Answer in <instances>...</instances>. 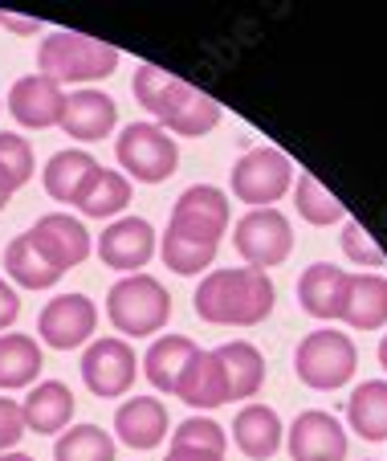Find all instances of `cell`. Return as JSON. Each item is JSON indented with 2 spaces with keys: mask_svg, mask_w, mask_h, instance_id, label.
<instances>
[{
  "mask_svg": "<svg viewBox=\"0 0 387 461\" xmlns=\"http://www.w3.org/2000/svg\"><path fill=\"white\" fill-rule=\"evenodd\" d=\"M229 196L216 184H192L176 196L172 217H167V233L159 241L164 266L180 278H196L208 274L220 249V237L229 233Z\"/></svg>",
  "mask_w": 387,
  "mask_h": 461,
  "instance_id": "obj_1",
  "label": "cell"
},
{
  "mask_svg": "<svg viewBox=\"0 0 387 461\" xmlns=\"http://www.w3.org/2000/svg\"><path fill=\"white\" fill-rule=\"evenodd\" d=\"M139 106L155 119V127H164L167 135H184V140H204L208 131L220 127L224 111L212 95L196 90L192 82L176 78V74L159 70V66H139L130 78Z\"/></svg>",
  "mask_w": 387,
  "mask_h": 461,
  "instance_id": "obj_2",
  "label": "cell"
},
{
  "mask_svg": "<svg viewBox=\"0 0 387 461\" xmlns=\"http://www.w3.org/2000/svg\"><path fill=\"white\" fill-rule=\"evenodd\" d=\"M277 286L269 274L232 266V270H208L192 294V311L212 327H257L274 314Z\"/></svg>",
  "mask_w": 387,
  "mask_h": 461,
  "instance_id": "obj_3",
  "label": "cell"
},
{
  "mask_svg": "<svg viewBox=\"0 0 387 461\" xmlns=\"http://www.w3.org/2000/svg\"><path fill=\"white\" fill-rule=\"evenodd\" d=\"M119 58L122 53L114 45L98 41V37L53 29L37 45V74L53 78L58 86H66V82H103L119 70Z\"/></svg>",
  "mask_w": 387,
  "mask_h": 461,
  "instance_id": "obj_4",
  "label": "cell"
},
{
  "mask_svg": "<svg viewBox=\"0 0 387 461\" xmlns=\"http://www.w3.org/2000/svg\"><path fill=\"white\" fill-rule=\"evenodd\" d=\"M106 319L119 331V339H147L159 335L172 319V294L151 274H122L106 290Z\"/></svg>",
  "mask_w": 387,
  "mask_h": 461,
  "instance_id": "obj_5",
  "label": "cell"
},
{
  "mask_svg": "<svg viewBox=\"0 0 387 461\" xmlns=\"http://www.w3.org/2000/svg\"><path fill=\"white\" fill-rule=\"evenodd\" d=\"M359 367V351H355V339L346 331H310L306 339L293 351V375H298L306 388L314 392H335L346 388Z\"/></svg>",
  "mask_w": 387,
  "mask_h": 461,
  "instance_id": "obj_6",
  "label": "cell"
},
{
  "mask_svg": "<svg viewBox=\"0 0 387 461\" xmlns=\"http://www.w3.org/2000/svg\"><path fill=\"white\" fill-rule=\"evenodd\" d=\"M114 156L127 180L139 184H164L180 167V143L155 122H127L114 140Z\"/></svg>",
  "mask_w": 387,
  "mask_h": 461,
  "instance_id": "obj_7",
  "label": "cell"
},
{
  "mask_svg": "<svg viewBox=\"0 0 387 461\" xmlns=\"http://www.w3.org/2000/svg\"><path fill=\"white\" fill-rule=\"evenodd\" d=\"M293 188V159L282 148H249L232 164V196L249 209H277L285 192Z\"/></svg>",
  "mask_w": 387,
  "mask_h": 461,
  "instance_id": "obj_8",
  "label": "cell"
},
{
  "mask_svg": "<svg viewBox=\"0 0 387 461\" xmlns=\"http://www.w3.org/2000/svg\"><path fill=\"white\" fill-rule=\"evenodd\" d=\"M232 245L249 270L269 274L293 253V225L282 209H249L232 225Z\"/></svg>",
  "mask_w": 387,
  "mask_h": 461,
  "instance_id": "obj_9",
  "label": "cell"
},
{
  "mask_svg": "<svg viewBox=\"0 0 387 461\" xmlns=\"http://www.w3.org/2000/svg\"><path fill=\"white\" fill-rule=\"evenodd\" d=\"M139 375V359L135 348L119 335H106V339H94L82 356V384L94 392L98 401H114V396H127L135 388Z\"/></svg>",
  "mask_w": 387,
  "mask_h": 461,
  "instance_id": "obj_10",
  "label": "cell"
},
{
  "mask_svg": "<svg viewBox=\"0 0 387 461\" xmlns=\"http://www.w3.org/2000/svg\"><path fill=\"white\" fill-rule=\"evenodd\" d=\"M98 306L86 294H58L37 314V339L53 351H74L94 339Z\"/></svg>",
  "mask_w": 387,
  "mask_h": 461,
  "instance_id": "obj_11",
  "label": "cell"
},
{
  "mask_svg": "<svg viewBox=\"0 0 387 461\" xmlns=\"http://www.w3.org/2000/svg\"><path fill=\"white\" fill-rule=\"evenodd\" d=\"M155 249H159V237H155L151 221H143V217L111 221L94 245L98 261L119 274H143V266H151Z\"/></svg>",
  "mask_w": 387,
  "mask_h": 461,
  "instance_id": "obj_12",
  "label": "cell"
},
{
  "mask_svg": "<svg viewBox=\"0 0 387 461\" xmlns=\"http://www.w3.org/2000/svg\"><path fill=\"white\" fill-rule=\"evenodd\" d=\"M285 449L293 461H346V429L335 412L306 409L285 429Z\"/></svg>",
  "mask_w": 387,
  "mask_h": 461,
  "instance_id": "obj_13",
  "label": "cell"
},
{
  "mask_svg": "<svg viewBox=\"0 0 387 461\" xmlns=\"http://www.w3.org/2000/svg\"><path fill=\"white\" fill-rule=\"evenodd\" d=\"M29 237H33V245L58 266L61 274L82 266V261L94 253L90 229L77 217H69V212H45V217H37L33 229H29Z\"/></svg>",
  "mask_w": 387,
  "mask_h": 461,
  "instance_id": "obj_14",
  "label": "cell"
},
{
  "mask_svg": "<svg viewBox=\"0 0 387 461\" xmlns=\"http://www.w3.org/2000/svg\"><path fill=\"white\" fill-rule=\"evenodd\" d=\"M66 86H58L45 74H25V78L13 82L9 90V114L29 131H50L61 127V114H66Z\"/></svg>",
  "mask_w": 387,
  "mask_h": 461,
  "instance_id": "obj_15",
  "label": "cell"
},
{
  "mask_svg": "<svg viewBox=\"0 0 387 461\" xmlns=\"http://www.w3.org/2000/svg\"><path fill=\"white\" fill-rule=\"evenodd\" d=\"M346 294H351V274L343 266H330V261H314L298 278V306L310 319H322V322L343 319Z\"/></svg>",
  "mask_w": 387,
  "mask_h": 461,
  "instance_id": "obj_16",
  "label": "cell"
},
{
  "mask_svg": "<svg viewBox=\"0 0 387 461\" xmlns=\"http://www.w3.org/2000/svg\"><path fill=\"white\" fill-rule=\"evenodd\" d=\"M119 122V103L106 90H77L66 98V114H61V131L77 143H98L106 140Z\"/></svg>",
  "mask_w": 387,
  "mask_h": 461,
  "instance_id": "obj_17",
  "label": "cell"
},
{
  "mask_svg": "<svg viewBox=\"0 0 387 461\" xmlns=\"http://www.w3.org/2000/svg\"><path fill=\"white\" fill-rule=\"evenodd\" d=\"M114 437L130 449L147 453L155 445H164L167 437V409L159 396H127L114 412Z\"/></svg>",
  "mask_w": 387,
  "mask_h": 461,
  "instance_id": "obj_18",
  "label": "cell"
},
{
  "mask_svg": "<svg viewBox=\"0 0 387 461\" xmlns=\"http://www.w3.org/2000/svg\"><path fill=\"white\" fill-rule=\"evenodd\" d=\"M232 441H237V449H241L249 461H269L285 441V429H282L277 409L257 404V401L245 404V409L232 417Z\"/></svg>",
  "mask_w": 387,
  "mask_h": 461,
  "instance_id": "obj_19",
  "label": "cell"
},
{
  "mask_svg": "<svg viewBox=\"0 0 387 461\" xmlns=\"http://www.w3.org/2000/svg\"><path fill=\"white\" fill-rule=\"evenodd\" d=\"M74 392L66 388L61 380H37L33 392L25 396V404H21V412H25V429L29 433H66L69 420H74Z\"/></svg>",
  "mask_w": 387,
  "mask_h": 461,
  "instance_id": "obj_20",
  "label": "cell"
},
{
  "mask_svg": "<svg viewBox=\"0 0 387 461\" xmlns=\"http://www.w3.org/2000/svg\"><path fill=\"white\" fill-rule=\"evenodd\" d=\"M94 176H98V159L90 156V151L66 148V151H53L50 156V164H45V172H41V184H45V192H50L53 201L77 204Z\"/></svg>",
  "mask_w": 387,
  "mask_h": 461,
  "instance_id": "obj_21",
  "label": "cell"
},
{
  "mask_svg": "<svg viewBox=\"0 0 387 461\" xmlns=\"http://www.w3.org/2000/svg\"><path fill=\"white\" fill-rule=\"evenodd\" d=\"M176 396L188 409H200V412L229 404V380H224V367L216 359V351H196V359L184 367L180 384H176Z\"/></svg>",
  "mask_w": 387,
  "mask_h": 461,
  "instance_id": "obj_22",
  "label": "cell"
},
{
  "mask_svg": "<svg viewBox=\"0 0 387 461\" xmlns=\"http://www.w3.org/2000/svg\"><path fill=\"white\" fill-rule=\"evenodd\" d=\"M196 351H200L196 339H188V335H159L139 364H143V372H147V380H151L155 392L176 396V384H180L184 367L196 359Z\"/></svg>",
  "mask_w": 387,
  "mask_h": 461,
  "instance_id": "obj_23",
  "label": "cell"
},
{
  "mask_svg": "<svg viewBox=\"0 0 387 461\" xmlns=\"http://www.w3.org/2000/svg\"><path fill=\"white\" fill-rule=\"evenodd\" d=\"M216 359H220L224 380H229V401H249V396H257L261 384H266V356H261L249 339L220 343Z\"/></svg>",
  "mask_w": 387,
  "mask_h": 461,
  "instance_id": "obj_24",
  "label": "cell"
},
{
  "mask_svg": "<svg viewBox=\"0 0 387 461\" xmlns=\"http://www.w3.org/2000/svg\"><path fill=\"white\" fill-rule=\"evenodd\" d=\"M229 433L212 417H188L184 425L172 429V449L167 461H224Z\"/></svg>",
  "mask_w": 387,
  "mask_h": 461,
  "instance_id": "obj_25",
  "label": "cell"
},
{
  "mask_svg": "<svg viewBox=\"0 0 387 461\" xmlns=\"http://www.w3.org/2000/svg\"><path fill=\"white\" fill-rule=\"evenodd\" d=\"M45 367V356H41V343L25 331H4L0 335V388L4 392H17V388H29L37 384Z\"/></svg>",
  "mask_w": 387,
  "mask_h": 461,
  "instance_id": "obj_26",
  "label": "cell"
},
{
  "mask_svg": "<svg viewBox=\"0 0 387 461\" xmlns=\"http://www.w3.org/2000/svg\"><path fill=\"white\" fill-rule=\"evenodd\" d=\"M4 274H9L13 286H25V290H50L61 282V270L37 249L29 233L13 237V241L4 245Z\"/></svg>",
  "mask_w": 387,
  "mask_h": 461,
  "instance_id": "obj_27",
  "label": "cell"
},
{
  "mask_svg": "<svg viewBox=\"0 0 387 461\" xmlns=\"http://www.w3.org/2000/svg\"><path fill=\"white\" fill-rule=\"evenodd\" d=\"M343 322L355 331H379L387 327V278L383 274H351Z\"/></svg>",
  "mask_w": 387,
  "mask_h": 461,
  "instance_id": "obj_28",
  "label": "cell"
},
{
  "mask_svg": "<svg viewBox=\"0 0 387 461\" xmlns=\"http://www.w3.org/2000/svg\"><path fill=\"white\" fill-rule=\"evenodd\" d=\"M346 425L371 445L387 441V380H363L346 396Z\"/></svg>",
  "mask_w": 387,
  "mask_h": 461,
  "instance_id": "obj_29",
  "label": "cell"
},
{
  "mask_svg": "<svg viewBox=\"0 0 387 461\" xmlns=\"http://www.w3.org/2000/svg\"><path fill=\"white\" fill-rule=\"evenodd\" d=\"M293 204H298V217L306 225L322 229V225H335V221H346V204L314 172H298V180H293Z\"/></svg>",
  "mask_w": 387,
  "mask_h": 461,
  "instance_id": "obj_30",
  "label": "cell"
},
{
  "mask_svg": "<svg viewBox=\"0 0 387 461\" xmlns=\"http://www.w3.org/2000/svg\"><path fill=\"white\" fill-rule=\"evenodd\" d=\"M127 204H130V180L122 172H114V167H98V176L90 180V188L82 192V201L74 209H82V217L106 221L119 217Z\"/></svg>",
  "mask_w": 387,
  "mask_h": 461,
  "instance_id": "obj_31",
  "label": "cell"
},
{
  "mask_svg": "<svg viewBox=\"0 0 387 461\" xmlns=\"http://www.w3.org/2000/svg\"><path fill=\"white\" fill-rule=\"evenodd\" d=\"M53 461H114V437L98 425H69L58 433Z\"/></svg>",
  "mask_w": 387,
  "mask_h": 461,
  "instance_id": "obj_32",
  "label": "cell"
},
{
  "mask_svg": "<svg viewBox=\"0 0 387 461\" xmlns=\"http://www.w3.org/2000/svg\"><path fill=\"white\" fill-rule=\"evenodd\" d=\"M33 148H29L25 135H13V131H0V188L17 192L33 180Z\"/></svg>",
  "mask_w": 387,
  "mask_h": 461,
  "instance_id": "obj_33",
  "label": "cell"
},
{
  "mask_svg": "<svg viewBox=\"0 0 387 461\" xmlns=\"http://www.w3.org/2000/svg\"><path fill=\"white\" fill-rule=\"evenodd\" d=\"M343 253L351 266H367V274H379V266H387V253L375 245V237L351 217L343 221Z\"/></svg>",
  "mask_w": 387,
  "mask_h": 461,
  "instance_id": "obj_34",
  "label": "cell"
},
{
  "mask_svg": "<svg viewBox=\"0 0 387 461\" xmlns=\"http://www.w3.org/2000/svg\"><path fill=\"white\" fill-rule=\"evenodd\" d=\"M25 412H21L17 401H9V396H0V453H9L21 445V437H25Z\"/></svg>",
  "mask_w": 387,
  "mask_h": 461,
  "instance_id": "obj_35",
  "label": "cell"
},
{
  "mask_svg": "<svg viewBox=\"0 0 387 461\" xmlns=\"http://www.w3.org/2000/svg\"><path fill=\"white\" fill-rule=\"evenodd\" d=\"M17 319H21V294H17V286H13V282L0 278V335L9 331Z\"/></svg>",
  "mask_w": 387,
  "mask_h": 461,
  "instance_id": "obj_36",
  "label": "cell"
},
{
  "mask_svg": "<svg viewBox=\"0 0 387 461\" xmlns=\"http://www.w3.org/2000/svg\"><path fill=\"white\" fill-rule=\"evenodd\" d=\"M0 25L13 29V33H37V21H29V17H13V13H4V17H0Z\"/></svg>",
  "mask_w": 387,
  "mask_h": 461,
  "instance_id": "obj_37",
  "label": "cell"
},
{
  "mask_svg": "<svg viewBox=\"0 0 387 461\" xmlns=\"http://www.w3.org/2000/svg\"><path fill=\"white\" fill-rule=\"evenodd\" d=\"M0 461H33L29 453H21V449H9V453H0Z\"/></svg>",
  "mask_w": 387,
  "mask_h": 461,
  "instance_id": "obj_38",
  "label": "cell"
},
{
  "mask_svg": "<svg viewBox=\"0 0 387 461\" xmlns=\"http://www.w3.org/2000/svg\"><path fill=\"white\" fill-rule=\"evenodd\" d=\"M379 367H383V372H387V335H383V339H379Z\"/></svg>",
  "mask_w": 387,
  "mask_h": 461,
  "instance_id": "obj_39",
  "label": "cell"
},
{
  "mask_svg": "<svg viewBox=\"0 0 387 461\" xmlns=\"http://www.w3.org/2000/svg\"><path fill=\"white\" fill-rule=\"evenodd\" d=\"M13 201V192H4V188H0V212H4V204H9Z\"/></svg>",
  "mask_w": 387,
  "mask_h": 461,
  "instance_id": "obj_40",
  "label": "cell"
},
{
  "mask_svg": "<svg viewBox=\"0 0 387 461\" xmlns=\"http://www.w3.org/2000/svg\"><path fill=\"white\" fill-rule=\"evenodd\" d=\"M0 17H4V13H0Z\"/></svg>",
  "mask_w": 387,
  "mask_h": 461,
  "instance_id": "obj_41",
  "label": "cell"
},
{
  "mask_svg": "<svg viewBox=\"0 0 387 461\" xmlns=\"http://www.w3.org/2000/svg\"><path fill=\"white\" fill-rule=\"evenodd\" d=\"M0 103H4V98H0Z\"/></svg>",
  "mask_w": 387,
  "mask_h": 461,
  "instance_id": "obj_42",
  "label": "cell"
}]
</instances>
